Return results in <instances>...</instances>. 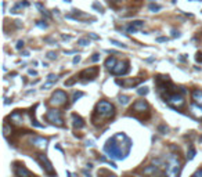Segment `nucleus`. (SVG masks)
Listing matches in <instances>:
<instances>
[{"instance_id": "nucleus-42", "label": "nucleus", "mask_w": 202, "mask_h": 177, "mask_svg": "<svg viewBox=\"0 0 202 177\" xmlns=\"http://www.w3.org/2000/svg\"><path fill=\"white\" fill-rule=\"evenodd\" d=\"M79 61H80V57H79V55H76V57L74 58V61H72V62H74V64H78Z\"/></svg>"}, {"instance_id": "nucleus-18", "label": "nucleus", "mask_w": 202, "mask_h": 177, "mask_svg": "<svg viewBox=\"0 0 202 177\" xmlns=\"http://www.w3.org/2000/svg\"><path fill=\"white\" fill-rule=\"evenodd\" d=\"M29 6V3L28 1H19V3H17V4L14 6L13 9H11V14H18L21 13V10H22V7H28Z\"/></svg>"}, {"instance_id": "nucleus-12", "label": "nucleus", "mask_w": 202, "mask_h": 177, "mask_svg": "<svg viewBox=\"0 0 202 177\" xmlns=\"http://www.w3.org/2000/svg\"><path fill=\"white\" fill-rule=\"evenodd\" d=\"M9 119L15 125V126H22L24 123V115L21 111H15L9 116Z\"/></svg>"}, {"instance_id": "nucleus-14", "label": "nucleus", "mask_w": 202, "mask_h": 177, "mask_svg": "<svg viewBox=\"0 0 202 177\" xmlns=\"http://www.w3.org/2000/svg\"><path fill=\"white\" fill-rule=\"evenodd\" d=\"M141 82V79H134V80H132V79H129V80H116V83L119 85V86H125V87H130V86H136V85H138V83Z\"/></svg>"}, {"instance_id": "nucleus-50", "label": "nucleus", "mask_w": 202, "mask_h": 177, "mask_svg": "<svg viewBox=\"0 0 202 177\" xmlns=\"http://www.w3.org/2000/svg\"><path fill=\"white\" fill-rule=\"evenodd\" d=\"M112 1H119V0H112Z\"/></svg>"}, {"instance_id": "nucleus-20", "label": "nucleus", "mask_w": 202, "mask_h": 177, "mask_svg": "<svg viewBox=\"0 0 202 177\" xmlns=\"http://www.w3.org/2000/svg\"><path fill=\"white\" fill-rule=\"evenodd\" d=\"M78 44L82 46V47H86V46L90 44V40H89L87 37H82V39H79L78 40Z\"/></svg>"}, {"instance_id": "nucleus-47", "label": "nucleus", "mask_w": 202, "mask_h": 177, "mask_svg": "<svg viewBox=\"0 0 202 177\" xmlns=\"http://www.w3.org/2000/svg\"><path fill=\"white\" fill-rule=\"evenodd\" d=\"M107 177H116V176H115V174H108Z\"/></svg>"}, {"instance_id": "nucleus-3", "label": "nucleus", "mask_w": 202, "mask_h": 177, "mask_svg": "<svg viewBox=\"0 0 202 177\" xmlns=\"http://www.w3.org/2000/svg\"><path fill=\"white\" fill-rule=\"evenodd\" d=\"M116 138H111V140L107 141V144L104 145V151H105L107 154H108V156L112 159H122L125 156L123 155V151H122V148H120V145L116 143Z\"/></svg>"}, {"instance_id": "nucleus-6", "label": "nucleus", "mask_w": 202, "mask_h": 177, "mask_svg": "<svg viewBox=\"0 0 202 177\" xmlns=\"http://www.w3.org/2000/svg\"><path fill=\"white\" fill-rule=\"evenodd\" d=\"M36 161L40 163V166L43 168V170H44V173H46L47 176H51V177L57 176L54 169H53V165H51V162L47 159V156H44V155H42V154H36Z\"/></svg>"}, {"instance_id": "nucleus-29", "label": "nucleus", "mask_w": 202, "mask_h": 177, "mask_svg": "<svg viewBox=\"0 0 202 177\" xmlns=\"http://www.w3.org/2000/svg\"><path fill=\"white\" fill-rule=\"evenodd\" d=\"M47 58L49 59H55L57 58V54H55L54 51H49V53H47Z\"/></svg>"}, {"instance_id": "nucleus-4", "label": "nucleus", "mask_w": 202, "mask_h": 177, "mask_svg": "<svg viewBox=\"0 0 202 177\" xmlns=\"http://www.w3.org/2000/svg\"><path fill=\"white\" fill-rule=\"evenodd\" d=\"M130 111L133 112L134 118H137V119H141L140 115H144V114L150 115V107H148V104L144 100H137L133 105H132Z\"/></svg>"}, {"instance_id": "nucleus-1", "label": "nucleus", "mask_w": 202, "mask_h": 177, "mask_svg": "<svg viewBox=\"0 0 202 177\" xmlns=\"http://www.w3.org/2000/svg\"><path fill=\"white\" fill-rule=\"evenodd\" d=\"M115 116V107L108 101H100L96 105L94 114H93V123L98 126L100 119H105V120H111Z\"/></svg>"}, {"instance_id": "nucleus-16", "label": "nucleus", "mask_w": 202, "mask_h": 177, "mask_svg": "<svg viewBox=\"0 0 202 177\" xmlns=\"http://www.w3.org/2000/svg\"><path fill=\"white\" fill-rule=\"evenodd\" d=\"M193 100L195 104L202 105V90H199V89L193 90Z\"/></svg>"}, {"instance_id": "nucleus-26", "label": "nucleus", "mask_w": 202, "mask_h": 177, "mask_svg": "<svg viewBox=\"0 0 202 177\" xmlns=\"http://www.w3.org/2000/svg\"><path fill=\"white\" fill-rule=\"evenodd\" d=\"M137 93L140 95H145V94H148V89L147 87H140V89L137 90Z\"/></svg>"}, {"instance_id": "nucleus-46", "label": "nucleus", "mask_w": 202, "mask_h": 177, "mask_svg": "<svg viewBox=\"0 0 202 177\" xmlns=\"http://www.w3.org/2000/svg\"><path fill=\"white\" fill-rule=\"evenodd\" d=\"M22 55H24V57H28V55H29V53H28V51H24Z\"/></svg>"}, {"instance_id": "nucleus-8", "label": "nucleus", "mask_w": 202, "mask_h": 177, "mask_svg": "<svg viewBox=\"0 0 202 177\" xmlns=\"http://www.w3.org/2000/svg\"><path fill=\"white\" fill-rule=\"evenodd\" d=\"M98 75V68L97 67H90L87 69H83L82 72L79 73V77L80 79H85V82H87V80H94Z\"/></svg>"}, {"instance_id": "nucleus-15", "label": "nucleus", "mask_w": 202, "mask_h": 177, "mask_svg": "<svg viewBox=\"0 0 202 177\" xmlns=\"http://www.w3.org/2000/svg\"><path fill=\"white\" fill-rule=\"evenodd\" d=\"M72 120H74V127L75 129H82V127H85V120H83L79 115L72 114Z\"/></svg>"}, {"instance_id": "nucleus-27", "label": "nucleus", "mask_w": 202, "mask_h": 177, "mask_svg": "<svg viewBox=\"0 0 202 177\" xmlns=\"http://www.w3.org/2000/svg\"><path fill=\"white\" fill-rule=\"evenodd\" d=\"M80 97H83V93H82V91H76V93L74 94V98H72V101L75 102V101H78Z\"/></svg>"}, {"instance_id": "nucleus-19", "label": "nucleus", "mask_w": 202, "mask_h": 177, "mask_svg": "<svg viewBox=\"0 0 202 177\" xmlns=\"http://www.w3.org/2000/svg\"><path fill=\"white\" fill-rule=\"evenodd\" d=\"M191 112H193L194 115H197L199 119H202V105H198L194 102V104L191 105Z\"/></svg>"}, {"instance_id": "nucleus-31", "label": "nucleus", "mask_w": 202, "mask_h": 177, "mask_svg": "<svg viewBox=\"0 0 202 177\" xmlns=\"http://www.w3.org/2000/svg\"><path fill=\"white\" fill-rule=\"evenodd\" d=\"M22 47H24V40H18V42H17V46H15V49H17V50H21Z\"/></svg>"}, {"instance_id": "nucleus-28", "label": "nucleus", "mask_w": 202, "mask_h": 177, "mask_svg": "<svg viewBox=\"0 0 202 177\" xmlns=\"http://www.w3.org/2000/svg\"><path fill=\"white\" fill-rule=\"evenodd\" d=\"M76 80H78V76H75L74 79H71V80H67V82H65V86H72Z\"/></svg>"}, {"instance_id": "nucleus-13", "label": "nucleus", "mask_w": 202, "mask_h": 177, "mask_svg": "<svg viewBox=\"0 0 202 177\" xmlns=\"http://www.w3.org/2000/svg\"><path fill=\"white\" fill-rule=\"evenodd\" d=\"M159 172V165H150V166H145L143 173L145 174V176H152V174H155V173Z\"/></svg>"}, {"instance_id": "nucleus-45", "label": "nucleus", "mask_w": 202, "mask_h": 177, "mask_svg": "<svg viewBox=\"0 0 202 177\" xmlns=\"http://www.w3.org/2000/svg\"><path fill=\"white\" fill-rule=\"evenodd\" d=\"M62 39H64V40H69V39H71V36H67V35H62Z\"/></svg>"}, {"instance_id": "nucleus-11", "label": "nucleus", "mask_w": 202, "mask_h": 177, "mask_svg": "<svg viewBox=\"0 0 202 177\" xmlns=\"http://www.w3.org/2000/svg\"><path fill=\"white\" fill-rule=\"evenodd\" d=\"M29 143H31L35 148H37V150L43 151V150H46V148H47V140H46V138H43V137L33 136V137H31Z\"/></svg>"}, {"instance_id": "nucleus-35", "label": "nucleus", "mask_w": 202, "mask_h": 177, "mask_svg": "<svg viewBox=\"0 0 202 177\" xmlns=\"http://www.w3.org/2000/svg\"><path fill=\"white\" fill-rule=\"evenodd\" d=\"M136 32H137V29H136V28L130 27V25L128 27V33H136Z\"/></svg>"}, {"instance_id": "nucleus-40", "label": "nucleus", "mask_w": 202, "mask_h": 177, "mask_svg": "<svg viewBox=\"0 0 202 177\" xmlns=\"http://www.w3.org/2000/svg\"><path fill=\"white\" fill-rule=\"evenodd\" d=\"M172 36L173 37H180V33L179 32H176V31H172Z\"/></svg>"}, {"instance_id": "nucleus-17", "label": "nucleus", "mask_w": 202, "mask_h": 177, "mask_svg": "<svg viewBox=\"0 0 202 177\" xmlns=\"http://www.w3.org/2000/svg\"><path fill=\"white\" fill-rule=\"evenodd\" d=\"M116 64H118V61H116V58H115V57H108V58L105 59V64H104V65H105V68L111 72V71L115 68V65H116Z\"/></svg>"}, {"instance_id": "nucleus-39", "label": "nucleus", "mask_w": 202, "mask_h": 177, "mask_svg": "<svg viewBox=\"0 0 202 177\" xmlns=\"http://www.w3.org/2000/svg\"><path fill=\"white\" fill-rule=\"evenodd\" d=\"M89 36L92 37V39H94V40H98V39H100V37L97 36V35H94V33H89Z\"/></svg>"}, {"instance_id": "nucleus-34", "label": "nucleus", "mask_w": 202, "mask_h": 177, "mask_svg": "<svg viewBox=\"0 0 202 177\" xmlns=\"http://www.w3.org/2000/svg\"><path fill=\"white\" fill-rule=\"evenodd\" d=\"M53 85H54V82H49V83H44V85H43V86H42V89H43V90H44V89H49V87H51V86H53Z\"/></svg>"}, {"instance_id": "nucleus-21", "label": "nucleus", "mask_w": 202, "mask_h": 177, "mask_svg": "<svg viewBox=\"0 0 202 177\" xmlns=\"http://www.w3.org/2000/svg\"><path fill=\"white\" fill-rule=\"evenodd\" d=\"M130 27L136 28V29H141L144 27V21H133V22L130 24Z\"/></svg>"}, {"instance_id": "nucleus-48", "label": "nucleus", "mask_w": 202, "mask_h": 177, "mask_svg": "<svg viewBox=\"0 0 202 177\" xmlns=\"http://www.w3.org/2000/svg\"><path fill=\"white\" fill-rule=\"evenodd\" d=\"M65 3H71V1H72V0H64Z\"/></svg>"}, {"instance_id": "nucleus-5", "label": "nucleus", "mask_w": 202, "mask_h": 177, "mask_svg": "<svg viewBox=\"0 0 202 177\" xmlns=\"http://www.w3.org/2000/svg\"><path fill=\"white\" fill-rule=\"evenodd\" d=\"M46 119L51 123V125H54V126L64 127V119H62V114H61V111H58V109H50V111H47Z\"/></svg>"}, {"instance_id": "nucleus-7", "label": "nucleus", "mask_w": 202, "mask_h": 177, "mask_svg": "<svg viewBox=\"0 0 202 177\" xmlns=\"http://www.w3.org/2000/svg\"><path fill=\"white\" fill-rule=\"evenodd\" d=\"M67 100H68L67 93L62 90H57L55 93H53L49 102H50V105H53V107H62V105L67 104Z\"/></svg>"}, {"instance_id": "nucleus-2", "label": "nucleus", "mask_w": 202, "mask_h": 177, "mask_svg": "<svg viewBox=\"0 0 202 177\" xmlns=\"http://www.w3.org/2000/svg\"><path fill=\"white\" fill-rule=\"evenodd\" d=\"M181 170V162L176 154H169L166 156L165 174L166 177H179Z\"/></svg>"}, {"instance_id": "nucleus-23", "label": "nucleus", "mask_w": 202, "mask_h": 177, "mask_svg": "<svg viewBox=\"0 0 202 177\" xmlns=\"http://www.w3.org/2000/svg\"><path fill=\"white\" fill-rule=\"evenodd\" d=\"M148 9H150V11H152V13H158V11H159V10L162 9V6H159V4H154V3H152V4L148 6Z\"/></svg>"}, {"instance_id": "nucleus-49", "label": "nucleus", "mask_w": 202, "mask_h": 177, "mask_svg": "<svg viewBox=\"0 0 202 177\" xmlns=\"http://www.w3.org/2000/svg\"><path fill=\"white\" fill-rule=\"evenodd\" d=\"M199 143H202V136H201V138H199Z\"/></svg>"}, {"instance_id": "nucleus-30", "label": "nucleus", "mask_w": 202, "mask_h": 177, "mask_svg": "<svg viewBox=\"0 0 202 177\" xmlns=\"http://www.w3.org/2000/svg\"><path fill=\"white\" fill-rule=\"evenodd\" d=\"M47 80H50V82H55V80H57V75H54V73H50V75L47 76Z\"/></svg>"}, {"instance_id": "nucleus-33", "label": "nucleus", "mask_w": 202, "mask_h": 177, "mask_svg": "<svg viewBox=\"0 0 202 177\" xmlns=\"http://www.w3.org/2000/svg\"><path fill=\"white\" fill-rule=\"evenodd\" d=\"M93 9H97L98 11H100V13H102V7H101V6L98 4L97 1H96V3H93Z\"/></svg>"}, {"instance_id": "nucleus-32", "label": "nucleus", "mask_w": 202, "mask_h": 177, "mask_svg": "<svg viewBox=\"0 0 202 177\" xmlns=\"http://www.w3.org/2000/svg\"><path fill=\"white\" fill-rule=\"evenodd\" d=\"M98 59H100V54H93V57L90 58V61H92V62H97Z\"/></svg>"}, {"instance_id": "nucleus-36", "label": "nucleus", "mask_w": 202, "mask_h": 177, "mask_svg": "<svg viewBox=\"0 0 202 177\" xmlns=\"http://www.w3.org/2000/svg\"><path fill=\"white\" fill-rule=\"evenodd\" d=\"M191 177H202V169H199V170H197V172L194 173Z\"/></svg>"}, {"instance_id": "nucleus-25", "label": "nucleus", "mask_w": 202, "mask_h": 177, "mask_svg": "<svg viewBox=\"0 0 202 177\" xmlns=\"http://www.w3.org/2000/svg\"><path fill=\"white\" fill-rule=\"evenodd\" d=\"M111 43L115 46H118V47H122V49H126V44H123V43H120V42L118 40H114V39H111Z\"/></svg>"}, {"instance_id": "nucleus-38", "label": "nucleus", "mask_w": 202, "mask_h": 177, "mask_svg": "<svg viewBox=\"0 0 202 177\" xmlns=\"http://www.w3.org/2000/svg\"><path fill=\"white\" fill-rule=\"evenodd\" d=\"M36 25H37V27H40V28H46L47 27L46 24H43V21H37Z\"/></svg>"}, {"instance_id": "nucleus-43", "label": "nucleus", "mask_w": 202, "mask_h": 177, "mask_svg": "<svg viewBox=\"0 0 202 177\" xmlns=\"http://www.w3.org/2000/svg\"><path fill=\"white\" fill-rule=\"evenodd\" d=\"M28 73H29V75H33V76H35V75H37V72H36V71H33V69H29V71H28Z\"/></svg>"}, {"instance_id": "nucleus-37", "label": "nucleus", "mask_w": 202, "mask_h": 177, "mask_svg": "<svg viewBox=\"0 0 202 177\" xmlns=\"http://www.w3.org/2000/svg\"><path fill=\"white\" fill-rule=\"evenodd\" d=\"M159 130H161L162 133H166L168 132V127H166L165 125H161V126H159Z\"/></svg>"}, {"instance_id": "nucleus-9", "label": "nucleus", "mask_w": 202, "mask_h": 177, "mask_svg": "<svg viewBox=\"0 0 202 177\" xmlns=\"http://www.w3.org/2000/svg\"><path fill=\"white\" fill-rule=\"evenodd\" d=\"M13 169H14V173H15L17 177H36L35 174H32V173L25 168V165L19 163V162H15Z\"/></svg>"}, {"instance_id": "nucleus-22", "label": "nucleus", "mask_w": 202, "mask_h": 177, "mask_svg": "<svg viewBox=\"0 0 202 177\" xmlns=\"http://www.w3.org/2000/svg\"><path fill=\"white\" fill-rule=\"evenodd\" d=\"M195 154H197V151H195V148L191 145V147H190V150H188V154H187V159H188V161H191V159L195 156Z\"/></svg>"}, {"instance_id": "nucleus-10", "label": "nucleus", "mask_w": 202, "mask_h": 177, "mask_svg": "<svg viewBox=\"0 0 202 177\" xmlns=\"http://www.w3.org/2000/svg\"><path fill=\"white\" fill-rule=\"evenodd\" d=\"M129 61H120L115 65V68L111 71L112 75H116V76H120V75H126L129 72Z\"/></svg>"}, {"instance_id": "nucleus-41", "label": "nucleus", "mask_w": 202, "mask_h": 177, "mask_svg": "<svg viewBox=\"0 0 202 177\" xmlns=\"http://www.w3.org/2000/svg\"><path fill=\"white\" fill-rule=\"evenodd\" d=\"M197 61H198V62H202V54H201V53H198V54H197Z\"/></svg>"}, {"instance_id": "nucleus-24", "label": "nucleus", "mask_w": 202, "mask_h": 177, "mask_svg": "<svg viewBox=\"0 0 202 177\" xmlns=\"http://www.w3.org/2000/svg\"><path fill=\"white\" fill-rule=\"evenodd\" d=\"M129 101H130V97H128V95H120V97H119V102L122 105L129 104Z\"/></svg>"}, {"instance_id": "nucleus-44", "label": "nucleus", "mask_w": 202, "mask_h": 177, "mask_svg": "<svg viewBox=\"0 0 202 177\" xmlns=\"http://www.w3.org/2000/svg\"><path fill=\"white\" fill-rule=\"evenodd\" d=\"M168 40V37H158L156 39V42H166Z\"/></svg>"}]
</instances>
